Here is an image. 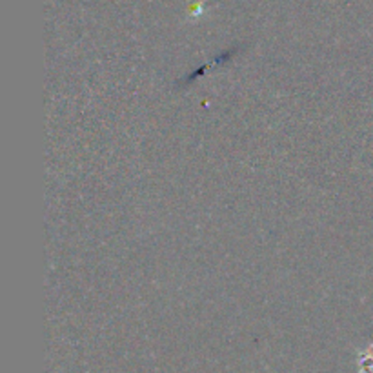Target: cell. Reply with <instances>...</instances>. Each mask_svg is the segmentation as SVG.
Returning <instances> with one entry per match:
<instances>
[{
  "instance_id": "obj_1",
  "label": "cell",
  "mask_w": 373,
  "mask_h": 373,
  "mask_svg": "<svg viewBox=\"0 0 373 373\" xmlns=\"http://www.w3.org/2000/svg\"><path fill=\"white\" fill-rule=\"evenodd\" d=\"M198 15H203V8H192V13H190V18H195V16H198Z\"/></svg>"
}]
</instances>
